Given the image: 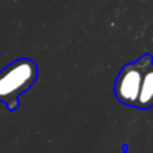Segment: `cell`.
Here are the masks:
<instances>
[{
    "mask_svg": "<svg viewBox=\"0 0 153 153\" xmlns=\"http://www.w3.org/2000/svg\"><path fill=\"white\" fill-rule=\"evenodd\" d=\"M38 78V66L28 58L13 61L0 71V101L5 105L19 101V95L30 89Z\"/></svg>",
    "mask_w": 153,
    "mask_h": 153,
    "instance_id": "1",
    "label": "cell"
},
{
    "mask_svg": "<svg viewBox=\"0 0 153 153\" xmlns=\"http://www.w3.org/2000/svg\"><path fill=\"white\" fill-rule=\"evenodd\" d=\"M153 66L151 54L143 55L138 61L130 62L120 70L114 83V94L120 102L128 106H134L138 98L141 81L145 71Z\"/></svg>",
    "mask_w": 153,
    "mask_h": 153,
    "instance_id": "2",
    "label": "cell"
},
{
    "mask_svg": "<svg viewBox=\"0 0 153 153\" xmlns=\"http://www.w3.org/2000/svg\"><path fill=\"white\" fill-rule=\"evenodd\" d=\"M153 106V66L149 67L143 76L138 91V98L136 102V108L138 109H149Z\"/></svg>",
    "mask_w": 153,
    "mask_h": 153,
    "instance_id": "3",
    "label": "cell"
},
{
    "mask_svg": "<svg viewBox=\"0 0 153 153\" xmlns=\"http://www.w3.org/2000/svg\"><path fill=\"white\" fill-rule=\"evenodd\" d=\"M19 108V101H13V102H10V103H7V109L10 111H13V110H16V109Z\"/></svg>",
    "mask_w": 153,
    "mask_h": 153,
    "instance_id": "4",
    "label": "cell"
},
{
    "mask_svg": "<svg viewBox=\"0 0 153 153\" xmlns=\"http://www.w3.org/2000/svg\"><path fill=\"white\" fill-rule=\"evenodd\" d=\"M124 153H126V151H125V152H124Z\"/></svg>",
    "mask_w": 153,
    "mask_h": 153,
    "instance_id": "5",
    "label": "cell"
}]
</instances>
